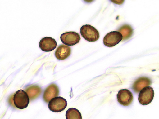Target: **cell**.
I'll use <instances>...</instances> for the list:
<instances>
[{
    "label": "cell",
    "mask_w": 159,
    "mask_h": 119,
    "mask_svg": "<svg viewBox=\"0 0 159 119\" xmlns=\"http://www.w3.org/2000/svg\"><path fill=\"white\" fill-rule=\"evenodd\" d=\"M80 33L86 40L90 42H95L100 37L99 33L98 30L93 26L89 24L82 26Z\"/></svg>",
    "instance_id": "1"
},
{
    "label": "cell",
    "mask_w": 159,
    "mask_h": 119,
    "mask_svg": "<svg viewBox=\"0 0 159 119\" xmlns=\"http://www.w3.org/2000/svg\"><path fill=\"white\" fill-rule=\"evenodd\" d=\"M13 101L17 108L22 110L28 107L30 103V99L25 91L20 90L15 94Z\"/></svg>",
    "instance_id": "2"
},
{
    "label": "cell",
    "mask_w": 159,
    "mask_h": 119,
    "mask_svg": "<svg viewBox=\"0 0 159 119\" xmlns=\"http://www.w3.org/2000/svg\"><path fill=\"white\" fill-rule=\"evenodd\" d=\"M67 101L63 97H57L53 98L49 102L48 107L51 111L60 112L64 111L67 106Z\"/></svg>",
    "instance_id": "3"
},
{
    "label": "cell",
    "mask_w": 159,
    "mask_h": 119,
    "mask_svg": "<svg viewBox=\"0 0 159 119\" xmlns=\"http://www.w3.org/2000/svg\"><path fill=\"white\" fill-rule=\"evenodd\" d=\"M122 39V36L120 32L117 31H112L105 36L103 42L106 46L112 47L120 43Z\"/></svg>",
    "instance_id": "4"
},
{
    "label": "cell",
    "mask_w": 159,
    "mask_h": 119,
    "mask_svg": "<svg viewBox=\"0 0 159 119\" xmlns=\"http://www.w3.org/2000/svg\"><path fill=\"white\" fill-rule=\"evenodd\" d=\"M154 95L152 88L150 86L145 87L140 91L139 95V101L142 105H147L153 100Z\"/></svg>",
    "instance_id": "5"
},
{
    "label": "cell",
    "mask_w": 159,
    "mask_h": 119,
    "mask_svg": "<svg viewBox=\"0 0 159 119\" xmlns=\"http://www.w3.org/2000/svg\"><path fill=\"white\" fill-rule=\"evenodd\" d=\"M61 41L65 45L72 46L78 44L81 40L80 35L75 32L63 33L60 37Z\"/></svg>",
    "instance_id": "6"
},
{
    "label": "cell",
    "mask_w": 159,
    "mask_h": 119,
    "mask_svg": "<svg viewBox=\"0 0 159 119\" xmlns=\"http://www.w3.org/2000/svg\"><path fill=\"white\" fill-rule=\"evenodd\" d=\"M118 101L124 106H128L133 100V94L127 89H121L117 95Z\"/></svg>",
    "instance_id": "7"
},
{
    "label": "cell",
    "mask_w": 159,
    "mask_h": 119,
    "mask_svg": "<svg viewBox=\"0 0 159 119\" xmlns=\"http://www.w3.org/2000/svg\"><path fill=\"white\" fill-rule=\"evenodd\" d=\"M39 47L43 51L50 52L55 50L57 46L55 40L50 37L43 38L39 43Z\"/></svg>",
    "instance_id": "8"
},
{
    "label": "cell",
    "mask_w": 159,
    "mask_h": 119,
    "mask_svg": "<svg viewBox=\"0 0 159 119\" xmlns=\"http://www.w3.org/2000/svg\"><path fill=\"white\" fill-rule=\"evenodd\" d=\"M59 94L58 87L52 84L49 85L44 91L43 98L44 100L48 103L53 98L57 97Z\"/></svg>",
    "instance_id": "9"
},
{
    "label": "cell",
    "mask_w": 159,
    "mask_h": 119,
    "mask_svg": "<svg viewBox=\"0 0 159 119\" xmlns=\"http://www.w3.org/2000/svg\"><path fill=\"white\" fill-rule=\"evenodd\" d=\"M150 79L146 77H141L134 82L132 88L136 93H139L143 88L152 84Z\"/></svg>",
    "instance_id": "10"
},
{
    "label": "cell",
    "mask_w": 159,
    "mask_h": 119,
    "mask_svg": "<svg viewBox=\"0 0 159 119\" xmlns=\"http://www.w3.org/2000/svg\"><path fill=\"white\" fill-rule=\"evenodd\" d=\"M71 50L68 46L64 45H60L57 49L55 55L60 60H64L68 58L71 54Z\"/></svg>",
    "instance_id": "11"
},
{
    "label": "cell",
    "mask_w": 159,
    "mask_h": 119,
    "mask_svg": "<svg viewBox=\"0 0 159 119\" xmlns=\"http://www.w3.org/2000/svg\"><path fill=\"white\" fill-rule=\"evenodd\" d=\"M30 99L33 100L39 97L42 93V89L37 85H32L28 87L25 90Z\"/></svg>",
    "instance_id": "12"
},
{
    "label": "cell",
    "mask_w": 159,
    "mask_h": 119,
    "mask_svg": "<svg viewBox=\"0 0 159 119\" xmlns=\"http://www.w3.org/2000/svg\"><path fill=\"white\" fill-rule=\"evenodd\" d=\"M123 37V41L129 39L133 34L134 30L131 26L128 24L124 25L118 30Z\"/></svg>",
    "instance_id": "13"
},
{
    "label": "cell",
    "mask_w": 159,
    "mask_h": 119,
    "mask_svg": "<svg viewBox=\"0 0 159 119\" xmlns=\"http://www.w3.org/2000/svg\"><path fill=\"white\" fill-rule=\"evenodd\" d=\"M66 119H82V114L76 108H71L66 112Z\"/></svg>",
    "instance_id": "14"
}]
</instances>
